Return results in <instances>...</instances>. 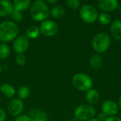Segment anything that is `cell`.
<instances>
[{"instance_id":"obj_1","label":"cell","mask_w":121,"mask_h":121,"mask_svg":"<svg viewBox=\"0 0 121 121\" xmlns=\"http://www.w3.org/2000/svg\"><path fill=\"white\" fill-rule=\"evenodd\" d=\"M18 34V27L13 21H4L0 24V41L2 43L14 40Z\"/></svg>"},{"instance_id":"obj_2","label":"cell","mask_w":121,"mask_h":121,"mask_svg":"<svg viewBox=\"0 0 121 121\" xmlns=\"http://www.w3.org/2000/svg\"><path fill=\"white\" fill-rule=\"evenodd\" d=\"M30 14L36 21H44L48 17L50 11L46 4L42 0H36L31 6Z\"/></svg>"},{"instance_id":"obj_3","label":"cell","mask_w":121,"mask_h":121,"mask_svg":"<svg viewBox=\"0 0 121 121\" xmlns=\"http://www.w3.org/2000/svg\"><path fill=\"white\" fill-rule=\"evenodd\" d=\"M72 83L76 89L82 92H87L93 86L91 78L84 73L74 74L72 78Z\"/></svg>"},{"instance_id":"obj_4","label":"cell","mask_w":121,"mask_h":121,"mask_svg":"<svg viewBox=\"0 0 121 121\" xmlns=\"http://www.w3.org/2000/svg\"><path fill=\"white\" fill-rule=\"evenodd\" d=\"M92 48L99 54L106 52L111 46V37L104 32H101L95 35L92 40Z\"/></svg>"},{"instance_id":"obj_5","label":"cell","mask_w":121,"mask_h":121,"mask_svg":"<svg viewBox=\"0 0 121 121\" xmlns=\"http://www.w3.org/2000/svg\"><path fill=\"white\" fill-rule=\"evenodd\" d=\"M96 115V110L94 106L89 104H82L76 108L74 112V118L78 121H87Z\"/></svg>"},{"instance_id":"obj_6","label":"cell","mask_w":121,"mask_h":121,"mask_svg":"<svg viewBox=\"0 0 121 121\" xmlns=\"http://www.w3.org/2000/svg\"><path fill=\"white\" fill-rule=\"evenodd\" d=\"M81 19L86 23L92 24L95 22L99 16L98 11L95 7L91 5H83L79 11Z\"/></svg>"},{"instance_id":"obj_7","label":"cell","mask_w":121,"mask_h":121,"mask_svg":"<svg viewBox=\"0 0 121 121\" xmlns=\"http://www.w3.org/2000/svg\"><path fill=\"white\" fill-rule=\"evenodd\" d=\"M40 31V33L45 36H54L58 32V26L56 22L52 20H45L41 23Z\"/></svg>"},{"instance_id":"obj_8","label":"cell","mask_w":121,"mask_h":121,"mask_svg":"<svg viewBox=\"0 0 121 121\" xmlns=\"http://www.w3.org/2000/svg\"><path fill=\"white\" fill-rule=\"evenodd\" d=\"M24 109V104L23 101L19 98L11 99L7 105V111L11 116L17 117L22 114Z\"/></svg>"},{"instance_id":"obj_9","label":"cell","mask_w":121,"mask_h":121,"mask_svg":"<svg viewBox=\"0 0 121 121\" xmlns=\"http://www.w3.org/2000/svg\"><path fill=\"white\" fill-rule=\"evenodd\" d=\"M29 39L26 35L17 36L13 43V48L15 52L18 53H24L29 46Z\"/></svg>"},{"instance_id":"obj_10","label":"cell","mask_w":121,"mask_h":121,"mask_svg":"<svg viewBox=\"0 0 121 121\" xmlns=\"http://www.w3.org/2000/svg\"><path fill=\"white\" fill-rule=\"evenodd\" d=\"M119 109L118 103L112 100H106L104 101L101 105V112L107 117L116 116L118 114Z\"/></svg>"},{"instance_id":"obj_11","label":"cell","mask_w":121,"mask_h":121,"mask_svg":"<svg viewBox=\"0 0 121 121\" xmlns=\"http://www.w3.org/2000/svg\"><path fill=\"white\" fill-rule=\"evenodd\" d=\"M86 101L90 106H94L97 105L100 101V94L95 88H91L86 93Z\"/></svg>"},{"instance_id":"obj_12","label":"cell","mask_w":121,"mask_h":121,"mask_svg":"<svg viewBox=\"0 0 121 121\" xmlns=\"http://www.w3.org/2000/svg\"><path fill=\"white\" fill-rule=\"evenodd\" d=\"M118 6V0H100L99 2V7L105 11H113L117 9Z\"/></svg>"},{"instance_id":"obj_13","label":"cell","mask_w":121,"mask_h":121,"mask_svg":"<svg viewBox=\"0 0 121 121\" xmlns=\"http://www.w3.org/2000/svg\"><path fill=\"white\" fill-rule=\"evenodd\" d=\"M110 31L113 39L118 41H121V20H114L110 27Z\"/></svg>"},{"instance_id":"obj_14","label":"cell","mask_w":121,"mask_h":121,"mask_svg":"<svg viewBox=\"0 0 121 121\" xmlns=\"http://www.w3.org/2000/svg\"><path fill=\"white\" fill-rule=\"evenodd\" d=\"M29 117L30 121H48V116L42 110L33 109L30 111Z\"/></svg>"},{"instance_id":"obj_15","label":"cell","mask_w":121,"mask_h":121,"mask_svg":"<svg viewBox=\"0 0 121 121\" xmlns=\"http://www.w3.org/2000/svg\"><path fill=\"white\" fill-rule=\"evenodd\" d=\"M13 10V4L8 0H0V16L11 15Z\"/></svg>"},{"instance_id":"obj_16","label":"cell","mask_w":121,"mask_h":121,"mask_svg":"<svg viewBox=\"0 0 121 121\" xmlns=\"http://www.w3.org/2000/svg\"><path fill=\"white\" fill-rule=\"evenodd\" d=\"M0 92L6 98H11L16 94L15 88L9 83H4L0 86Z\"/></svg>"},{"instance_id":"obj_17","label":"cell","mask_w":121,"mask_h":121,"mask_svg":"<svg viewBox=\"0 0 121 121\" xmlns=\"http://www.w3.org/2000/svg\"><path fill=\"white\" fill-rule=\"evenodd\" d=\"M103 58L101 56L99 53H95L91 56L90 60H89V64L90 66L94 69V70H98L101 68L103 66Z\"/></svg>"},{"instance_id":"obj_18","label":"cell","mask_w":121,"mask_h":121,"mask_svg":"<svg viewBox=\"0 0 121 121\" xmlns=\"http://www.w3.org/2000/svg\"><path fill=\"white\" fill-rule=\"evenodd\" d=\"M30 0H13V9L22 12L23 11H26L30 6Z\"/></svg>"},{"instance_id":"obj_19","label":"cell","mask_w":121,"mask_h":121,"mask_svg":"<svg viewBox=\"0 0 121 121\" xmlns=\"http://www.w3.org/2000/svg\"><path fill=\"white\" fill-rule=\"evenodd\" d=\"M40 34V28L36 26H29L26 31V36L29 39H37Z\"/></svg>"},{"instance_id":"obj_20","label":"cell","mask_w":121,"mask_h":121,"mask_svg":"<svg viewBox=\"0 0 121 121\" xmlns=\"http://www.w3.org/2000/svg\"><path fill=\"white\" fill-rule=\"evenodd\" d=\"M30 93V90L26 86H21L17 91V96L18 97V98L21 99V101H24L27 99L29 97Z\"/></svg>"},{"instance_id":"obj_21","label":"cell","mask_w":121,"mask_h":121,"mask_svg":"<svg viewBox=\"0 0 121 121\" xmlns=\"http://www.w3.org/2000/svg\"><path fill=\"white\" fill-rule=\"evenodd\" d=\"M65 14V9L62 6H56L51 10V16L55 19H60Z\"/></svg>"},{"instance_id":"obj_22","label":"cell","mask_w":121,"mask_h":121,"mask_svg":"<svg viewBox=\"0 0 121 121\" xmlns=\"http://www.w3.org/2000/svg\"><path fill=\"white\" fill-rule=\"evenodd\" d=\"M11 49L8 44L6 43L0 44V59L5 60L10 56Z\"/></svg>"},{"instance_id":"obj_23","label":"cell","mask_w":121,"mask_h":121,"mask_svg":"<svg viewBox=\"0 0 121 121\" xmlns=\"http://www.w3.org/2000/svg\"><path fill=\"white\" fill-rule=\"evenodd\" d=\"M98 20L102 25H108L111 21V16L107 13H101L98 16Z\"/></svg>"},{"instance_id":"obj_24","label":"cell","mask_w":121,"mask_h":121,"mask_svg":"<svg viewBox=\"0 0 121 121\" xmlns=\"http://www.w3.org/2000/svg\"><path fill=\"white\" fill-rule=\"evenodd\" d=\"M15 61H16L17 65L23 66L26 63L27 60H26V57L24 55V53H18L16 56Z\"/></svg>"},{"instance_id":"obj_25","label":"cell","mask_w":121,"mask_h":121,"mask_svg":"<svg viewBox=\"0 0 121 121\" xmlns=\"http://www.w3.org/2000/svg\"><path fill=\"white\" fill-rule=\"evenodd\" d=\"M11 16L12 19L16 22H20L23 19V15H22L21 12L16 11L15 9H13L12 13L11 14Z\"/></svg>"},{"instance_id":"obj_26","label":"cell","mask_w":121,"mask_h":121,"mask_svg":"<svg viewBox=\"0 0 121 121\" xmlns=\"http://www.w3.org/2000/svg\"><path fill=\"white\" fill-rule=\"evenodd\" d=\"M67 6L72 9H77L80 6L79 0H67Z\"/></svg>"},{"instance_id":"obj_27","label":"cell","mask_w":121,"mask_h":121,"mask_svg":"<svg viewBox=\"0 0 121 121\" xmlns=\"http://www.w3.org/2000/svg\"><path fill=\"white\" fill-rule=\"evenodd\" d=\"M14 121H30V118L28 115L21 114L20 116L16 117Z\"/></svg>"},{"instance_id":"obj_28","label":"cell","mask_w":121,"mask_h":121,"mask_svg":"<svg viewBox=\"0 0 121 121\" xmlns=\"http://www.w3.org/2000/svg\"><path fill=\"white\" fill-rule=\"evenodd\" d=\"M6 118V113L5 112V111L0 108V121H5Z\"/></svg>"},{"instance_id":"obj_29","label":"cell","mask_w":121,"mask_h":121,"mask_svg":"<svg viewBox=\"0 0 121 121\" xmlns=\"http://www.w3.org/2000/svg\"><path fill=\"white\" fill-rule=\"evenodd\" d=\"M104 121H121V118L116 116L107 117L106 119Z\"/></svg>"},{"instance_id":"obj_30","label":"cell","mask_w":121,"mask_h":121,"mask_svg":"<svg viewBox=\"0 0 121 121\" xmlns=\"http://www.w3.org/2000/svg\"><path fill=\"white\" fill-rule=\"evenodd\" d=\"M106 118H107V116H106L103 112L100 113L98 115V116H97V118L99 119L101 121H104L106 119Z\"/></svg>"},{"instance_id":"obj_31","label":"cell","mask_w":121,"mask_h":121,"mask_svg":"<svg viewBox=\"0 0 121 121\" xmlns=\"http://www.w3.org/2000/svg\"><path fill=\"white\" fill-rule=\"evenodd\" d=\"M118 105L119 106V108L121 109V95L120 96L119 98H118Z\"/></svg>"},{"instance_id":"obj_32","label":"cell","mask_w":121,"mask_h":121,"mask_svg":"<svg viewBox=\"0 0 121 121\" xmlns=\"http://www.w3.org/2000/svg\"><path fill=\"white\" fill-rule=\"evenodd\" d=\"M48 2L50 3V4H55L58 0H46Z\"/></svg>"},{"instance_id":"obj_33","label":"cell","mask_w":121,"mask_h":121,"mask_svg":"<svg viewBox=\"0 0 121 121\" xmlns=\"http://www.w3.org/2000/svg\"><path fill=\"white\" fill-rule=\"evenodd\" d=\"M101 121L99 119H98L97 118H91V119H90V120H89V121Z\"/></svg>"},{"instance_id":"obj_34","label":"cell","mask_w":121,"mask_h":121,"mask_svg":"<svg viewBox=\"0 0 121 121\" xmlns=\"http://www.w3.org/2000/svg\"><path fill=\"white\" fill-rule=\"evenodd\" d=\"M68 121H78L75 118H71V119H69Z\"/></svg>"},{"instance_id":"obj_35","label":"cell","mask_w":121,"mask_h":121,"mask_svg":"<svg viewBox=\"0 0 121 121\" xmlns=\"http://www.w3.org/2000/svg\"><path fill=\"white\" fill-rule=\"evenodd\" d=\"M1 71H2V68H1V65H0V73H1Z\"/></svg>"}]
</instances>
